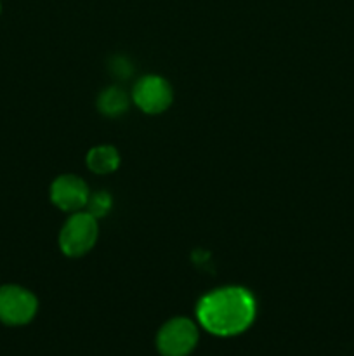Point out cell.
Masks as SVG:
<instances>
[{
  "instance_id": "1",
  "label": "cell",
  "mask_w": 354,
  "mask_h": 356,
  "mask_svg": "<svg viewBox=\"0 0 354 356\" xmlns=\"http://www.w3.org/2000/svg\"><path fill=\"white\" fill-rule=\"evenodd\" d=\"M255 312V299L246 289L224 287L201 298L196 316L207 332L231 337L245 332L252 325Z\"/></svg>"
},
{
  "instance_id": "2",
  "label": "cell",
  "mask_w": 354,
  "mask_h": 356,
  "mask_svg": "<svg viewBox=\"0 0 354 356\" xmlns=\"http://www.w3.org/2000/svg\"><path fill=\"white\" fill-rule=\"evenodd\" d=\"M97 235H99L97 219L87 211L75 212L62 226L59 247L68 257L85 256L96 245Z\"/></svg>"
},
{
  "instance_id": "5",
  "label": "cell",
  "mask_w": 354,
  "mask_h": 356,
  "mask_svg": "<svg viewBox=\"0 0 354 356\" xmlns=\"http://www.w3.org/2000/svg\"><path fill=\"white\" fill-rule=\"evenodd\" d=\"M134 103L144 113H162L172 103V87L162 76H142L134 87Z\"/></svg>"
},
{
  "instance_id": "7",
  "label": "cell",
  "mask_w": 354,
  "mask_h": 356,
  "mask_svg": "<svg viewBox=\"0 0 354 356\" xmlns=\"http://www.w3.org/2000/svg\"><path fill=\"white\" fill-rule=\"evenodd\" d=\"M118 163H120V155L113 146L101 145L87 153V167L94 174L104 176V174L115 172L118 169Z\"/></svg>"
},
{
  "instance_id": "10",
  "label": "cell",
  "mask_w": 354,
  "mask_h": 356,
  "mask_svg": "<svg viewBox=\"0 0 354 356\" xmlns=\"http://www.w3.org/2000/svg\"><path fill=\"white\" fill-rule=\"evenodd\" d=\"M111 72L117 76H120V79H127L132 73V66L125 58H115L111 61Z\"/></svg>"
},
{
  "instance_id": "3",
  "label": "cell",
  "mask_w": 354,
  "mask_h": 356,
  "mask_svg": "<svg viewBox=\"0 0 354 356\" xmlns=\"http://www.w3.org/2000/svg\"><path fill=\"white\" fill-rule=\"evenodd\" d=\"M200 332L198 325L186 316L169 320L156 336V348L162 356H187L196 348Z\"/></svg>"
},
{
  "instance_id": "8",
  "label": "cell",
  "mask_w": 354,
  "mask_h": 356,
  "mask_svg": "<svg viewBox=\"0 0 354 356\" xmlns=\"http://www.w3.org/2000/svg\"><path fill=\"white\" fill-rule=\"evenodd\" d=\"M97 108L106 117H118L128 108V97L120 87H108L97 99Z\"/></svg>"
},
{
  "instance_id": "6",
  "label": "cell",
  "mask_w": 354,
  "mask_h": 356,
  "mask_svg": "<svg viewBox=\"0 0 354 356\" xmlns=\"http://www.w3.org/2000/svg\"><path fill=\"white\" fill-rule=\"evenodd\" d=\"M89 188H87L85 181L80 177L71 176H59L58 179L52 183L51 186V200L58 209L65 212H75L83 211L89 202Z\"/></svg>"
},
{
  "instance_id": "9",
  "label": "cell",
  "mask_w": 354,
  "mask_h": 356,
  "mask_svg": "<svg viewBox=\"0 0 354 356\" xmlns=\"http://www.w3.org/2000/svg\"><path fill=\"white\" fill-rule=\"evenodd\" d=\"M111 209V197L106 191H97V193L90 195L89 202H87L85 211L89 214H92L94 218L99 219L103 216H106Z\"/></svg>"
},
{
  "instance_id": "4",
  "label": "cell",
  "mask_w": 354,
  "mask_h": 356,
  "mask_svg": "<svg viewBox=\"0 0 354 356\" xmlns=\"http://www.w3.org/2000/svg\"><path fill=\"white\" fill-rule=\"evenodd\" d=\"M38 301L30 291L19 285L0 287V322L10 327L26 325L35 318Z\"/></svg>"
}]
</instances>
